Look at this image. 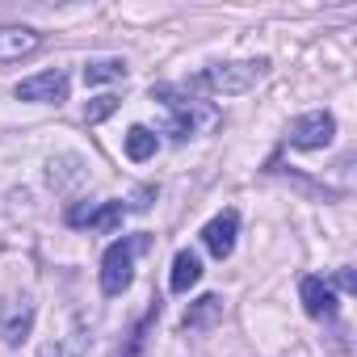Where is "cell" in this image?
<instances>
[{"label": "cell", "mask_w": 357, "mask_h": 357, "mask_svg": "<svg viewBox=\"0 0 357 357\" xmlns=\"http://www.w3.org/2000/svg\"><path fill=\"white\" fill-rule=\"evenodd\" d=\"M17 101H38V105L68 101V72L63 68H51V72H38V76L22 80L17 84Z\"/></svg>", "instance_id": "5b68a950"}, {"label": "cell", "mask_w": 357, "mask_h": 357, "mask_svg": "<svg viewBox=\"0 0 357 357\" xmlns=\"http://www.w3.org/2000/svg\"><path fill=\"white\" fill-rule=\"evenodd\" d=\"M34 51H43V34L30 26H0V68L5 63H22Z\"/></svg>", "instance_id": "8992f818"}, {"label": "cell", "mask_w": 357, "mask_h": 357, "mask_svg": "<svg viewBox=\"0 0 357 357\" xmlns=\"http://www.w3.org/2000/svg\"><path fill=\"white\" fill-rule=\"evenodd\" d=\"M147 240L143 236H126V240H114L101 257V290L105 294H122L135 278V252L143 248Z\"/></svg>", "instance_id": "6da1fadb"}, {"label": "cell", "mask_w": 357, "mask_h": 357, "mask_svg": "<svg viewBox=\"0 0 357 357\" xmlns=\"http://www.w3.org/2000/svg\"><path fill=\"white\" fill-rule=\"evenodd\" d=\"M236 231H240V215H236V211H223V215H215V219L202 227V244L223 261V257H231V248H236Z\"/></svg>", "instance_id": "ba28073f"}, {"label": "cell", "mask_w": 357, "mask_h": 357, "mask_svg": "<svg viewBox=\"0 0 357 357\" xmlns=\"http://www.w3.org/2000/svg\"><path fill=\"white\" fill-rule=\"evenodd\" d=\"M219 315H223V298H219V294H202L198 303H190V311H185L181 324H185V328H211Z\"/></svg>", "instance_id": "7c38bea8"}, {"label": "cell", "mask_w": 357, "mask_h": 357, "mask_svg": "<svg viewBox=\"0 0 357 357\" xmlns=\"http://www.w3.org/2000/svg\"><path fill=\"white\" fill-rule=\"evenodd\" d=\"M298 294H303V311L315 315V319H324V315L336 311V294H332V286H328L324 278H303Z\"/></svg>", "instance_id": "9c48e42d"}, {"label": "cell", "mask_w": 357, "mask_h": 357, "mask_svg": "<svg viewBox=\"0 0 357 357\" xmlns=\"http://www.w3.org/2000/svg\"><path fill=\"white\" fill-rule=\"evenodd\" d=\"M155 147H160V139H155L147 126H130V130H126V155H130V160H151Z\"/></svg>", "instance_id": "4fadbf2b"}, {"label": "cell", "mask_w": 357, "mask_h": 357, "mask_svg": "<svg viewBox=\"0 0 357 357\" xmlns=\"http://www.w3.org/2000/svg\"><path fill=\"white\" fill-rule=\"evenodd\" d=\"M109 80H126V59L101 55V59L84 63V84H109Z\"/></svg>", "instance_id": "8fae6325"}, {"label": "cell", "mask_w": 357, "mask_h": 357, "mask_svg": "<svg viewBox=\"0 0 357 357\" xmlns=\"http://www.w3.org/2000/svg\"><path fill=\"white\" fill-rule=\"evenodd\" d=\"M114 109H118V97H93L84 105V122H105Z\"/></svg>", "instance_id": "9a60e30c"}, {"label": "cell", "mask_w": 357, "mask_h": 357, "mask_svg": "<svg viewBox=\"0 0 357 357\" xmlns=\"http://www.w3.org/2000/svg\"><path fill=\"white\" fill-rule=\"evenodd\" d=\"M332 135H336V118H332V114H324V109H311V114L294 118V122H290V130H286L290 147H303V151L328 147V143H332Z\"/></svg>", "instance_id": "277c9868"}, {"label": "cell", "mask_w": 357, "mask_h": 357, "mask_svg": "<svg viewBox=\"0 0 357 357\" xmlns=\"http://www.w3.org/2000/svg\"><path fill=\"white\" fill-rule=\"evenodd\" d=\"M84 344H89V336L68 332V340H51V344L43 349V357H80V353H84Z\"/></svg>", "instance_id": "5bb4252c"}, {"label": "cell", "mask_w": 357, "mask_h": 357, "mask_svg": "<svg viewBox=\"0 0 357 357\" xmlns=\"http://www.w3.org/2000/svg\"><path fill=\"white\" fill-rule=\"evenodd\" d=\"M30 332H34V298L30 294H5V303H0V340L17 349Z\"/></svg>", "instance_id": "3957f363"}, {"label": "cell", "mask_w": 357, "mask_h": 357, "mask_svg": "<svg viewBox=\"0 0 357 357\" xmlns=\"http://www.w3.org/2000/svg\"><path fill=\"white\" fill-rule=\"evenodd\" d=\"M269 72V59H231V63H215L202 80L215 89V93H248L252 84H261Z\"/></svg>", "instance_id": "7a4b0ae2"}, {"label": "cell", "mask_w": 357, "mask_h": 357, "mask_svg": "<svg viewBox=\"0 0 357 357\" xmlns=\"http://www.w3.org/2000/svg\"><path fill=\"white\" fill-rule=\"evenodd\" d=\"M126 206L122 202H89V206H72L68 211V223L72 227H101V231H114L122 223Z\"/></svg>", "instance_id": "52a82bcc"}, {"label": "cell", "mask_w": 357, "mask_h": 357, "mask_svg": "<svg viewBox=\"0 0 357 357\" xmlns=\"http://www.w3.org/2000/svg\"><path fill=\"white\" fill-rule=\"evenodd\" d=\"M198 278H202V261H198V252H176V261H172V278H168V286L176 290V294H185L190 286H198Z\"/></svg>", "instance_id": "30bf717a"}]
</instances>
